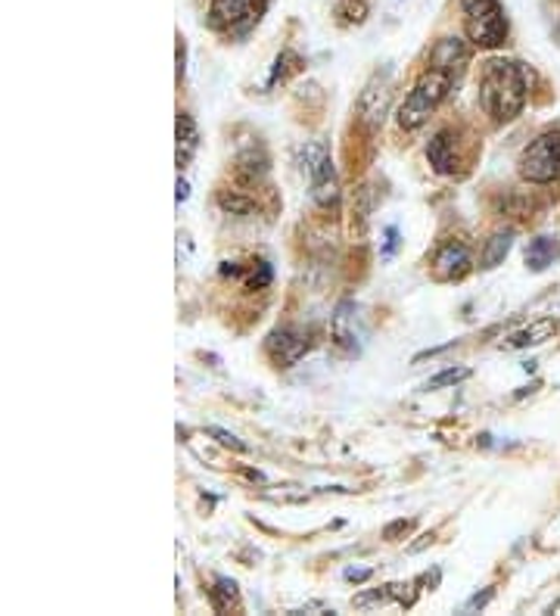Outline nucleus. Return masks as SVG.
Segmentation results:
<instances>
[{
	"label": "nucleus",
	"instance_id": "nucleus-1",
	"mask_svg": "<svg viewBox=\"0 0 560 616\" xmlns=\"http://www.w3.org/2000/svg\"><path fill=\"white\" fill-rule=\"evenodd\" d=\"M526 69L511 60H489L479 79V100L482 109L496 122H511L517 119L520 109L526 106Z\"/></svg>",
	"mask_w": 560,
	"mask_h": 616
},
{
	"label": "nucleus",
	"instance_id": "nucleus-2",
	"mask_svg": "<svg viewBox=\"0 0 560 616\" xmlns=\"http://www.w3.org/2000/svg\"><path fill=\"white\" fill-rule=\"evenodd\" d=\"M452 75L449 72H439V69H427L420 79H417L415 91L408 94V100L402 103V109H398V125L405 128V131H415L420 125L430 119V112H433L439 103L449 97V91H452Z\"/></svg>",
	"mask_w": 560,
	"mask_h": 616
},
{
	"label": "nucleus",
	"instance_id": "nucleus-3",
	"mask_svg": "<svg viewBox=\"0 0 560 616\" xmlns=\"http://www.w3.org/2000/svg\"><path fill=\"white\" fill-rule=\"evenodd\" d=\"M299 163H302V171L309 175L311 200L324 209H333L339 203V181H336L331 150L324 144L299 146Z\"/></svg>",
	"mask_w": 560,
	"mask_h": 616
},
{
	"label": "nucleus",
	"instance_id": "nucleus-4",
	"mask_svg": "<svg viewBox=\"0 0 560 616\" xmlns=\"http://www.w3.org/2000/svg\"><path fill=\"white\" fill-rule=\"evenodd\" d=\"M464 28L477 47H498L508 38V20L498 0H461Z\"/></svg>",
	"mask_w": 560,
	"mask_h": 616
},
{
	"label": "nucleus",
	"instance_id": "nucleus-5",
	"mask_svg": "<svg viewBox=\"0 0 560 616\" xmlns=\"http://www.w3.org/2000/svg\"><path fill=\"white\" fill-rule=\"evenodd\" d=\"M520 175L533 185H551L560 178V131H545L520 156Z\"/></svg>",
	"mask_w": 560,
	"mask_h": 616
},
{
	"label": "nucleus",
	"instance_id": "nucleus-6",
	"mask_svg": "<svg viewBox=\"0 0 560 616\" xmlns=\"http://www.w3.org/2000/svg\"><path fill=\"white\" fill-rule=\"evenodd\" d=\"M269 0H212L208 25L218 32H247L262 20Z\"/></svg>",
	"mask_w": 560,
	"mask_h": 616
},
{
	"label": "nucleus",
	"instance_id": "nucleus-7",
	"mask_svg": "<svg viewBox=\"0 0 560 616\" xmlns=\"http://www.w3.org/2000/svg\"><path fill=\"white\" fill-rule=\"evenodd\" d=\"M309 336L302 333V330L296 328H281L271 333L269 340H265V352L271 355V362L274 365H281V368H290L296 365L306 352H309Z\"/></svg>",
	"mask_w": 560,
	"mask_h": 616
},
{
	"label": "nucleus",
	"instance_id": "nucleus-8",
	"mask_svg": "<svg viewBox=\"0 0 560 616\" xmlns=\"http://www.w3.org/2000/svg\"><path fill=\"white\" fill-rule=\"evenodd\" d=\"M390 100H393V91H390V79H373L361 97H358V112H361V122L368 128H377L383 122L386 109H390Z\"/></svg>",
	"mask_w": 560,
	"mask_h": 616
},
{
	"label": "nucleus",
	"instance_id": "nucleus-9",
	"mask_svg": "<svg viewBox=\"0 0 560 616\" xmlns=\"http://www.w3.org/2000/svg\"><path fill=\"white\" fill-rule=\"evenodd\" d=\"M470 271V249L457 240H449L445 247H439L433 259L436 281H461Z\"/></svg>",
	"mask_w": 560,
	"mask_h": 616
},
{
	"label": "nucleus",
	"instance_id": "nucleus-10",
	"mask_svg": "<svg viewBox=\"0 0 560 616\" xmlns=\"http://www.w3.org/2000/svg\"><path fill=\"white\" fill-rule=\"evenodd\" d=\"M467 62H470V50L461 38H442V42H436L433 54H430V66L439 72H449L452 79L464 72Z\"/></svg>",
	"mask_w": 560,
	"mask_h": 616
},
{
	"label": "nucleus",
	"instance_id": "nucleus-11",
	"mask_svg": "<svg viewBox=\"0 0 560 616\" xmlns=\"http://www.w3.org/2000/svg\"><path fill=\"white\" fill-rule=\"evenodd\" d=\"M558 330H560V321H555V318H539V321H533L529 328L511 333V336L504 340V350H526V346H539V343H545V340H551Z\"/></svg>",
	"mask_w": 560,
	"mask_h": 616
},
{
	"label": "nucleus",
	"instance_id": "nucleus-12",
	"mask_svg": "<svg viewBox=\"0 0 560 616\" xmlns=\"http://www.w3.org/2000/svg\"><path fill=\"white\" fill-rule=\"evenodd\" d=\"M175 138H178V153H175V165L178 171L190 165L196 146H200V131H196V122L190 112H178V122H175Z\"/></svg>",
	"mask_w": 560,
	"mask_h": 616
},
{
	"label": "nucleus",
	"instance_id": "nucleus-13",
	"mask_svg": "<svg viewBox=\"0 0 560 616\" xmlns=\"http://www.w3.org/2000/svg\"><path fill=\"white\" fill-rule=\"evenodd\" d=\"M427 156L439 175H449L455 168V153H452V131H439L433 134V141L427 146Z\"/></svg>",
	"mask_w": 560,
	"mask_h": 616
},
{
	"label": "nucleus",
	"instance_id": "nucleus-14",
	"mask_svg": "<svg viewBox=\"0 0 560 616\" xmlns=\"http://www.w3.org/2000/svg\"><path fill=\"white\" fill-rule=\"evenodd\" d=\"M558 256V240L555 237H536L529 249H526V265L533 271H545Z\"/></svg>",
	"mask_w": 560,
	"mask_h": 616
},
{
	"label": "nucleus",
	"instance_id": "nucleus-15",
	"mask_svg": "<svg viewBox=\"0 0 560 616\" xmlns=\"http://www.w3.org/2000/svg\"><path fill=\"white\" fill-rule=\"evenodd\" d=\"M514 247V234H496L489 244H486V252H482V268H496L508 259V252Z\"/></svg>",
	"mask_w": 560,
	"mask_h": 616
},
{
	"label": "nucleus",
	"instance_id": "nucleus-16",
	"mask_svg": "<svg viewBox=\"0 0 560 616\" xmlns=\"http://www.w3.org/2000/svg\"><path fill=\"white\" fill-rule=\"evenodd\" d=\"M336 16L343 25H361L368 16V0H339L336 3Z\"/></svg>",
	"mask_w": 560,
	"mask_h": 616
},
{
	"label": "nucleus",
	"instance_id": "nucleus-17",
	"mask_svg": "<svg viewBox=\"0 0 560 616\" xmlns=\"http://www.w3.org/2000/svg\"><path fill=\"white\" fill-rule=\"evenodd\" d=\"M230 601H237V582L234 579H215V589H212V604L215 611H228Z\"/></svg>",
	"mask_w": 560,
	"mask_h": 616
},
{
	"label": "nucleus",
	"instance_id": "nucleus-18",
	"mask_svg": "<svg viewBox=\"0 0 560 616\" xmlns=\"http://www.w3.org/2000/svg\"><path fill=\"white\" fill-rule=\"evenodd\" d=\"M467 377H470V370L467 368H445L427 380V390L433 392V390H442V387H455V383L467 380Z\"/></svg>",
	"mask_w": 560,
	"mask_h": 616
},
{
	"label": "nucleus",
	"instance_id": "nucleus-19",
	"mask_svg": "<svg viewBox=\"0 0 560 616\" xmlns=\"http://www.w3.org/2000/svg\"><path fill=\"white\" fill-rule=\"evenodd\" d=\"M271 284V265L269 262H255V268L249 271L247 287L249 289H265Z\"/></svg>",
	"mask_w": 560,
	"mask_h": 616
},
{
	"label": "nucleus",
	"instance_id": "nucleus-20",
	"mask_svg": "<svg viewBox=\"0 0 560 616\" xmlns=\"http://www.w3.org/2000/svg\"><path fill=\"white\" fill-rule=\"evenodd\" d=\"M218 203H222V209L234 212V215H247L249 209H252V203H249L247 197H240V193H228V190L218 197Z\"/></svg>",
	"mask_w": 560,
	"mask_h": 616
},
{
	"label": "nucleus",
	"instance_id": "nucleus-21",
	"mask_svg": "<svg viewBox=\"0 0 560 616\" xmlns=\"http://www.w3.org/2000/svg\"><path fill=\"white\" fill-rule=\"evenodd\" d=\"M208 436H215L225 449H234V452H247V442H240L234 433L222 430V427H208Z\"/></svg>",
	"mask_w": 560,
	"mask_h": 616
},
{
	"label": "nucleus",
	"instance_id": "nucleus-22",
	"mask_svg": "<svg viewBox=\"0 0 560 616\" xmlns=\"http://www.w3.org/2000/svg\"><path fill=\"white\" fill-rule=\"evenodd\" d=\"M408 526H412V523L398 520V523H393V526H386V530H383V535H386L390 542H395V533H408Z\"/></svg>",
	"mask_w": 560,
	"mask_h": 616
},
{
	"label": "nucleus",
	"instance_id": "nucleus-23",
	"mask_svg": "<svg viewBox=\"0 0 560 616\" xmlns=\"http://www.w3.org/2000/svg\"><path fill=\"white\" fill-rule=\"evenodd\" d=\"M343 576H346L349 582H365V579L371 576V570H355V567H349V570H346Z\"/></svg>",
	"mask_w": 560,
	"mask_h": 616
},
{
	"label": "nucleus",
	"instance_id": "nucleus-24",
	"mask_svg": "<svg viewBox=\"0 0 560 616\" xmlns=\"http://www.w3.org/2000/svg\"><path fill=\"white\" fill-rule=\"evenodd\" d=\"M187 197H190V187H187V181H178V203H184Z\"/></svg>",
	"mask_w": 560,
	"mask_h": 616
}]
</instances>
